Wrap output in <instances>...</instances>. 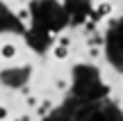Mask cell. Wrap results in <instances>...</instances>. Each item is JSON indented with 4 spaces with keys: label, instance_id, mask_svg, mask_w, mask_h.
Instances as JSON below:
<instances>
[{
    "label": "cell",
    "instance_id": "1",
    "mask_svg": "<svg viewBox=\"0 0 123 121\" xmlns=\"http://www.w3.org/2000/svg\"><path fill=\"white\" fill-rule=\"evenodd\" d=\"M112 12H114V5H112L110 0H100V2L96 5V9H93V14L98 16V21H105Z\"/></svg>",
    "mask_w": 123,
    "mask_h": 121
},
{
    "label": "cell",
    "instance_id": "2",
    "mask_svg": "<svg viewBox=\"0 0 123 121\" xmlns=\"http://www.w3.org/2000/svg\"><path fill=\"white\" fill-rule=\"evenodd\" d=\"M16 57H18V48H16V44L7 41V44L0 46V59H16Z\"/></svg>",
    "mask_w": 123,
    "mask_h": 121
},
{
    "label": "cell",
    "instance_id": "3",
    "mask_svg": "<svg viewBox=\"0 0 123 121\" xmlns=\"http://www.w3.org/2000/svg\"><path fill=\"white\" fill-rule=\"evenodd\" d=\"M16 18L23 23V25H27L30 18H32V12H30V9H25V7H23V9H16Z\"/></svg>",
    "mask_w": 123,
    "mask_h": 121
},
{
    "label": "cell",
    "instance_id": "4",
    "mask_svg": "<svg viewBox=\"0 0 123 121\" xmlns=\"http://www.w3.org/2000/svg\"><path fill=\"white\" fill-rule=\"evenodd\" d=\"M68 57V48H62V46H55L53 48V59H57V62H62V59Z\"/></svg>",
    "mask_w": 123,
    "mask_h": 121
},
{
    "label": "cell",
    "instance_id": "5",
    "mask_svg": "<svg viewBox=\"0 0 123 121\" xmlns=\"http://www.w3.org/2000/svg\"><path fill=\"white\" fill-rule=\"evenodd\" d=\"M48 112H53V103H50V101H43L41 105H37V114H39V117H46Z\"/></svg>",
    "mask_w": 123,
    "mask_h": 121
},
{
    "label": "cell",
    "instance_id": "6",
    "mask_svg": "<svg viewBox=\"0 0 123 121\" xmlns=\"http://www.w3.org/2000/svg\"><path fill=\"white\" fill-rule=\"evenodd\" d=\"M71 37L68 34H59V39H57V46H62V48H71Z\"/></svg>",
    "mask_w": 123,
    "mask_h": 121
},
{
    "label": "cell",
    "instance_id": "7",
    "mask_svg": "<svg viewBox=\"0 0 123 121\" xmlns=\"http://www.w3.org/2000/svg\"><path fill=\"white\" fill-rule=\"evenodd\" d=\"M100 57V48L98 46H89V59H98Z\"/></svg>",
    "mask_w": 123,
    "mask_h": 121
},
{
    "label": "cell",
    "instance_id": "8",
    "mask_svg": "<svg viewBox=\"0 0 123 121\" xmlns=\"http://www.w3.org/2000/svg\"><path fill=\"white\" fill-rule=\"evenodd\" d=\"M25 105H27V108H37V105H39L37 96H30V94H27V96H25Z\"/></svg>",
    "mask_w": 123,
    "mask_h": 121
},
{
    "label": "cell",
    "instance_id": "9",
    "mask_svg": "<svg viewBox=\"0 0 123 121\" xmlns=\"http://www.w3.org/2000/svg\"><path fill=\"white\" fill-rule=\"evenodd\" d=\"M9 119V108L7 105H0V121H7Z\"/></svg>",
    "mask_w": 123,
    "mask_h": 121
},
{
    "label": "cell",
    "instance_id": "10",
    "mask_svg": "<svg viewBox=\"0 0 123 121\" xmlns=\"http://www.w3.org/2000/svg\"><path fill=\"white\" fill-rule=\"evenodd\" d=\"M21 121H32V117H30V114H25V117H21Z\"/></svg>",
    "mask_w": 123,
    "mask_h": 121
},
{
    "label": "cell",
    "instance_id": "11",
    "mask_svg": "<svg viewBox=\"0 0 123 121\" xmlns=\"http://www.w3.org/2000/svg\"><path fill=\"white\" fill-rule=\"evenodd\" d=\"M21 2H30V0H21Z\"/></svg>",
    "mask_w": 123,
    "mask_h": 121
},
{
    "label": "cell",
    "instance_id": "12",
    "mask_svg": "<svg viewBox=\"0 0 123 121\" xmlns=\"http://www.w3.org/2000/svg\"><path fill=\"white\" fill-rule=\"evenodd\" d=\"M14 121H21V117H18V119H14Z\"/></svg>",
    "mask_w": 123,
    "mask_h": 121
}]
</instances>
